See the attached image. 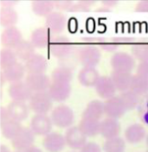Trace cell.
Segmentation results:
<instances>
[{
    "label": "cell",
    "mask_w": 148,
    "mask_h": 152,
    "mask_svg": "<svg viewBox=\"0 0 148 152\" xmlns=\"http://www.w3.org/2000/svg\"><path fill=\"white\" fill-rule=\"evenodd\" d=\"M50 118L52 123L56 127L63 129V128H69L72 126L74 120V114L73 110L66 105V104H59L56 106L51 113Z\"/></svg>",
    "instance_id": "cell-1"
},
{
    "label": "cell",
    "mask_w": 148,
    "mask_h": 152,
    "mask_svg": "<svg viewBox=\"0 0 148 152\" xmlns=\"http://www.w3.org/2000/svg\"><path fill=\"white\" fill-rule=\"evenodd\" d=\"M53 103L52 98L46 91L34 93L28 104L30 111L34 112L35 114H48L53 107Z\"/></svg>",
    "instance_id": "cell-2"
},
{
    "label": "cell",
    "mask_w": 148,
    "mask_h": 152,
    "mask_svg": "<svg viewBox=\"0 0 148 152\" xmlns=\"http://www.w3.org/2000/svg\"><path fill=\"white\" fill-rule=\"evenodd\" d=\"M78 57L83 67H95L102 59V53L96 44H86L79 49Z\"/></svg>",
    "instance_id": "cell-3"
},
{
    "label": "cell",
    "mask_w": 148,
    "mask_h": 152,
    "mask_svg": "<svg viewBox=\"0 0 148 152\" xmlns=\"http://www.w3.org/2000/svg\"><path fill=\"white\" fill-rule=\"evenodd\" d=\"M135 59L132 55L126 52H116L110 60L113 71L131 73L135 66Z\"/></svg>",
    "instance_id": "cell-4"
},
{
    "label": "cell",
    "mask_w": 148,
    "mask_h": 152,
    "mask_svg": "<svg viewBox=\"0 0 148 152\" xmlns=\"http://www.w3.org/2000/svg\"><path fill=\"white\" fill-rule=\"evenodd\" d=\"M73 49L71 41L64 36H58L51 40L49 50L52 56L56 58L63 59L68 56Z\"/></svg>",
    "instance_id": "cell-5"
},
{
    "label": "cell",
    "mask_w": 148,
    "mask_h": 152,
    "mask_svg": "<svg viewBox=\"0 0 148 152\" xmlns=\"http://www.w3.org/2000/svg\"><path fill=\"white\" fill-rule=\"evenodd\" d=\"M53 123L47 114H35L30 120V129L36 136H47L51 132Z\"/></svg>",
    "instance_id": "cell-6"
},
{
    "label": "cell",
    "mask_w": 148,
    "mask_h": 152,
    "mask_svg": "<svg viewBox=\"0 0 148 152\" xmlns=\"http://www.w3.org/2000/svg\"><path fill=\"white\" fill-rule=\"evenodd\" d=\"M8 94L12 101L29 102L34 93L25 80H21L18 82L11 83L10 85L8 88Z\"/></svg>",
    "instance_id": "cell-7"
},
{
    "label": "cell",
    "mask_w": 148,
    "mask_h": 152,
    "mask_svg": "<svg viewBox=\"0 0 148 152\" xmlns=\"http://www.w3.org/2000/svg\"><path fill=\"white\" fill-rule=\"evenodd\" d=\"M68 25L67 17L61 11H53L45 18V27L50 34H61Z\"/></svg>",
    "instance_id": "cell-8"
},
{
    "label": "cell",
    "mask_w": 148,
    "mask_h": 152,
    "mask_svg": "<svg viewBox=\"0 0 148 152\" xmlns=\"http://www.w3.org/2000/svg\"><path fill=\"white\" fill-rule=\"evenodd\" d=\"M35 136L29 127H24L18 135L11 140V144L17 151L24 152L34 146Z\"/></svg>",
    "instance_id": "cell-9"
},
{
    "label": "cell",
    "mask_w": 148,
    "mask_h": 152,
    "mask_svg": "<svg viewBox=\"0 0 148 152\" xmlns=\"http://www.w3.org/2000/svg\"><path fill=\"white\" fill-rule=\"evenodd\" d=\"M25 81L33 91V93L46 92L52 84L51 79L43 74H28L25 77Z\"/></svg>",
    "instance_id": "cell-10"
},
{
    "label": "cell",
    "mask_w": 148,
    "mask_h": 152,
    "mask_svg": "<svg viewBox=\"0 0 148 152\" xmlns=\"http://www.w3.org/2000/svg\"><path fill=\"white\" fill-rule=\"evenodd\" d=\"M65 140L67 145L72 150H81L87 143V137L79 126H71L65 132Z\"/></svg>",
    "instance_id": "cell-11"
},
{
    "label": "cell",
    "mask_w": 148,
    "mask_h": 152,
    "mask_svg": "<svg viewBox=\"0 0 148 152\" xmlns=\"http://www.w3.org/2000/svg\"><path fill=\"white\" fill-rule=\"evenodd\" d=\"M66 145L64 136L56 132H51L43 140V146L48 152H61Z\"/></svg>",
    "instance_id": "cell-12"
},
{
    "label": "cell",
    "mask_w": 148,
    "mask_h": 152,
    "mask_svg": "<svg viewBox=\"0 0 148 152\" xmlns=\"http://www.w3.org/2000/svg\"><path fill=\"white\" fill-rule=\"evenodd\" d=\"M94 88L96 94L106 100L114 97L117 91L110 76H101Z\"/></svg>",
    "instance_id": "cell-13"
},
{
    "label": "cell",
    "mask_w": 148,
    "mask_h": 152,
    "mask_svg": "<svg viewBox=\"0 0 148 152\" xmlns=\"http://www.w3.org/2000/svg\"><path fill=\"white\" fill-rule=\"evenodd\" d=\"M105 114L108 118L118 119L126 113L127 109L120 99V96H114L105 102Z\"/></svg>",
    "instance_id": "cell-14"
},
{
    "label": "cell",
    "mask_w": 148,
    "mask_h": 152,
    "mask_svg": "<svg viewBox=\"0 0 148 152\" xmlns=\"http://www.w3.org/2000/svg\"><path fill=\"white\" fill-rule=\"evenodd\" d=\"M10 119L18 121L19 123L28 118L30 108L26 102L11 101L7 106Z\"/></svg>",
    "instance_id": "cell-15"
},
{
    "label": "cell",
    "mask_w": 148,
    "mask_h": 152,
    "mask_svg": "<svg viewBox=\"0 0 148 152\" xmlns=\"http://www.w3.org/2000/svg\"><path fill=\"white\" fill-rule=\"evenodd\" d=\"M22 40V33L16 26L4 28L1 34V43L5 48L14 49Z\"/></svg>",
    "instance_id": "cell-16"
},
{
    "label": "cell",
    "mask_w": 148,
    "mask_h": 152,
    "mask_svg": "<svg viewBox=\"0 0 148 152\" xmlns=\"http://www.w3.org/2000/svg\"><path fill=\"white\" fill-rule=\"evenodd\" d=\"M50 97L54 102L62 103L66 101L71 94V86L67 83L52 82L50 87L48 90Z\"/></svg>",
    "instance_id": "cell-17"
},
{
    "label": "cell",
    "mask_w": 148,
    "mask_h": 152,
    "mask_svg": "<svg viewBox=\"0 0 148 152\" xmlns=\"http://www.w3.org/2000/svg\"><path fill=\"white\" fill-rule=\"evenodd\" d=\"M120 132V124L118 119L111 118H106L101 121L100 124V134L102 137L111 139L119 137Z\"/></svg>",
    "instance_id": "cell-18"
},
{
    "label": "cell",
    "mask_w": 148,
    "mask_h": 152,
    "mask_svg": "<svg viewBox=\"0 0 148 152\" xmlns=\"http://www.w3.org/2000/svg\"><path fill=\"white\" fill-rule=\"evenodd\" d=\"M28 74H43L47 69L48 61L46 57L40 54H35L24 63Z\"/></svg>",
    "instance_id": "cell-19"
},
{
    "label": "cell",
    "mask_w": 148,
    "mask_h": 152,
    "mask_svg": "<svg viewBox=\"0 0 148 152\" xmlns=\"http://www.w3.org/2000/svg\"><path fill=\"white\" fill-rule=\"evenodd\" d=\"M105 114V103L99 99H94L87 104L82 113V118L100 121Z\"/></svg>",
    "instance_id": "cell-20"
},
{
    "label": "cell",
    "mask_w": 148,
    "mask_h": 152,
    "mask_svg": "<svg viewBox=\"0 0 148 152\" xmlns=\"http://www.w3.org/2000/svg\"><path fill=\"white\" fill-rule=\"evenodd\" d=\"M50 32L46 27H39L33 30L30 42L36 48H45L50 44Z\"/></svg>",
    "instance_id": "cell-21"
},
{
    "label": "cell",
    "mask_w": 148,
    "mask_h": 152,
    "mask_svg": "<svg viewBox=\"0 0 148 152\" xmlns=\"http://www.w3.org/2000/svg\"><path fill=\"white\" fill-rule=\"evenodd\" d=\"M145 127L139 124H133L127 126L125 131V138L130 143H138L147 137Z\"/></svg>",
    "instance_id": "cell-22"
},
{
    "label": "cell",
    "mask_w": 148,
    "mask_h": 152,
    "mask_svg": "<svg viewBox=\"0 0 148 152\" xmlns=\"http://www.w3.org/2000/svg\"><path fill=\"white\" fill-rule=\"evenodd\" d=\"M100 77L95 67H82L78 74V80L83 86L92 87L96 85Z\"/></svg>",
    "instance_id": "cell-23"
},
{
    "label": "cell",
    "mask_w": 148,
    "mask_h": 152,
    "mask_svg": "<svg viewBox=\"0 0 148 152\" xmlns=\"http://www.w3.org/2000/svg\"><path fill=\"white\" fill-rule=\"evenodd\" d=\"M2 72L4 75L5 76L7 81L11 84L23 80L26 73V68L24 64L18 61L7 68L2 69Z\"/></svg>",
    "instance_id": "cell-24"
},
{
    "label": "cell",
    "mask_w": 148,
    "mask_h": 152,
    "mask_svg": "<svg viewBox=\"0 0 148 152\" xmlns=\"http://www.w3.org/2000/svg\"><path fill=\"white\" fill-rule=\"evenodd\" d=\"M112 80L115 86L117 91L123 93L130 89V86L132 82L133 75L131 73H123V72H116L113 71L111 74Z\"/></svg>",
    "instance_id": "cell-25"
},
{
    "label": "cell",
    "mask_w": 148,
    "mask_h": 152,
    "mask_svg": "<svg viewBox=\"0 0 148 152\" xmlns=\"http://www.w3.org/2000/svg\"><path fill=\"white\" fill-rule=\"evenodd\" d=\"M18 20V15L12 7L3 6L0 9V23L4 28L15 27Z\"/></svg>",
    "instance_id": "cell-26"
},
{
    "label": "cell",
    "mask_w": 148,
    "mask_h": 152,
    "mask_svg": "<svg viewBox=\"0 0 148 152\" xmlns=\"http://www.w3.org/2000/svg\"><path fill=\"white\" fill-rule=\"evenodd\" d=\"M35 48H36L34 47L30 41L23 39L18 44V46L14 48V51L19 61L26 62L29 58L36 54Z\"/></svg>",
    "instance_id": "cell-27"
},
{
    "label": "cell",
    "mask_w": 148,
    "mask_h": 152,
    "mask_svg": "<svg viewBox=\"0 0 148 152\" xmlns=\"http://www.w3.org/2000/svg\"><path fill=\"white\" fill-rule=\"evenodd\" d=\"M55 8V2L49 0H36L31 3V9L34 14L38 17L47 18L52 13Z\"/></svg>",
    "instance_id": "cell-28"
},
{
    "label": "cell",
    "mask_w": 148,
    "mask_h": 152,
    "mask_svg": "<svg viewBox=\"0 0 148 152\" xmlns=\"http://www.w3.org/2000/svg\"><path fill=\"white\" fill-rule=\"evenodd\" d=\"M72 80H73V71L68 66H58L56 67L51 73L52 82L69 84Z\"/></svg>",
    "instance_id": "cell-29"
},
{
    "label": "cell",
    "mask_w": 148,
    "mask_h": 152,
    "mask_svg": "<svg viewBox=\"0 0 148 152\" xmlns=\"http://www.w3.org/2000/svg\"><path fill=\"white\" fill-rule=\"evenodd\" d=\"M0 125H1L2 135L5 138L10 139V140L14 139L18 135V133L22 131V129L24 128L21 123L15 121L13 119H10L7 122L2 124Z\"/></svg>",
    "instance_id": "cell-30"
},
{
    "label": "cell",
    "mask_w": 148,
    "mask_h": 152,
    "mask_svg": "<svg viewBox=\"0 0 148 152\" xmlns=\"http://www.w3.org/2000/svg\"><path fill=\"white\" fill-rule=\"evenodd\" d=\"M100 121L82 118L78 126L87 137H92L100 134Z\"/></svg>",
    "instance_id": "cell-31"
},
{
    "label": "cell",
    "mask_w": 148,
    "mask_h": 152,
    "mask_svg": "<svg viewBox=\"0 0 148 152\" xmlns=\"http://www.w3.org/2000/svg\"><path fill=\"white\" fill-rule=\"evenodd\" d=\"M130 90L141 96H145L148 94V79L139 75H133Z\"/></svg>",
    "instance_id": "cell-32"
},
{
    "label": "cell",
    "mask_w": 148,
    "mask_h": 152,
    "mask_svg": "<svg viewBox=\"0 0 148 152\" xmlns=\"http://www.w3.org/2000/svg\"><path fill=\"white\" fill-rule=\"evenodd\" d=\"M120 99L124 104L127 111H131L138 107L140 102V96L133 92L132 90H127L123 93H121L120 95Z\"/></svg>",
    "instance_id": "cell-33"
},
{
    "label": "cell",
    "mask_w": 148,
    "mask_h": 152,
    "mask_svg": "<svg viewBox=\"0 0 148 152\" xmlns=\"http://www.w3.org/2000/svg\"><path fill=\"white\" fill-rule=\"evenodd\" d=\"M132 56L140 61L148 60V42H136L131 46Z\"/></svg>",
    "instance_id": "cell-34"
},
{
    "label": "cell",
    "mask_w": 148,
    "mask_h": 152,
    "mask_svg": "<svg viewBox=\"0 0 148 152\" xmlns=\"http://www.w3.org/2000/svg\"><path fill=\"white\" fill-rule=\"evenodd\" d=\"M102 150L104 152H124L126 150V142L120 137L107 139L103 143Z\"/></svg>",
    "instance_id": "cell-35"
},
{
    "label": "cell",
    "mask_w": 148,
    "mask_h": 152,
    "mask_svg": "<svg viewBox=\"0 0 148 152\" xmlns=\"http://www.w3.org/2000/svg\"><path fill=\"white\" fill-rule=\"evenodd\" d=\"M18 59L14 51V49L10 48H2L0 51V66L2 69L7 68L9 66L14 65L18 62Z\"/></svg>",
    "instance_id": "cell-36"
},
{
    "label": "cell",
    "mask_w": 148,
    "mask_h": 152,
    "mask_svg": "<svg viewBox=\"0 0 148 152\" xmlns=\"http://www.w3.org/2000/svg\"><path fill=\"white\" fill-rule=\"evenodd\" d=\"M138 114L143 123L148 127V94L143 96L138 106Z\"/></svg>",
    "instance_id": "cell-37"
},
{
    "label": "cell",
    "mask_w": 148,
    "mask_h": 152,
    "mask_svg": "<svg viewBox=\"0 0 148 152\" xmlns=\"http://www.w3.org/2000/svg\"><path fill=\"white\" fill-rule=\"evenodd\" d=\"M94 4V2L89 1H80L73 5V8L71 11L74 12H82V11H88L90 10V7Z\"/></svg>",
    "instance_id": "cell-38"
},
{
    "label": "cell",
    "mask_w": 148,
    "mask_h": 152,
    "mask_svg": "<svg viewBox=\"0 0 148 152\" xmlns=\"http://www.w3.org/2000/svg\"><path fill=\"white\" fill-rule=\"evenodd\" d=\"M98 45L104 51H107V52H114L119 48V46L116 45L113 42H112V41L107 42L106 40H104L102 38L100 39V42H99Z\"/></svg>",
    "instance_id": "cell-39"
},
{
    "label": "cell",
    "mask_w": 148,
    "mask_h": 152,
    "mask_svg": "<svg viewBox=\"0 0 148 152\" xmlns=\"http://www.w3.org/2000/svg\"><path fill=\"white\" fill-rule=\"evenodd\" d=\"M74 4L72 1H56L55 2V8L61 11H71Z\"/></svg>",
    "instance_id": "cell-40"
},
{
    "label": "cell",
    "mask_w": 148,
    "mask_h": 152,
    "mask_svg": "<svg viewBox=\"0 0 148 152\" xmlns=\"http://www.w3.org/2000/svg\"><path fill=\"white\" fill-rule=\"evenodd\" d=\"M112 42H113L116 45L124 46V45H133L135 42L134 38L128 37H118L112 38Z\"/></svg>",
    "instance_id": "cell-41"
},
{
    "label": "cell",
    "mask_w": 148,
    "mask_h": 152,
    "mask_svg": "<svg viewBox=\"0 0 148 152\" xmlns=\"http://www.w3.org/2000/svg\"><path fill=\"white\" fill-rule=\"evenodd\" d=\"M80 152H102V151L98 143L94 142H88L80 150Z\"/></svg>",
    "instance_id": "cell-42"
},
{
    "label": "cell",
    "mask_w": 148,
    "mask_h": 152,
    "mask_svg": "<svg viewBox=\"0 0 148 152\" xmlns=\"http://www.w3.org/2000/svg\"><path fill=\"white\" fill-rule=\"evenodd\" d=\"M136 73L137 75L148 79V60L139 62V65L137 66Z\"/></svg>",
    "instance_id": "cell-43"
},
{
    "label": "cell",
    "mask_w": 148,
    "mask_h": 152,
    "mask_svg": "<svg viewBox=\"0 0 148 152\" xmlns=\"http://www.w3.org/2000/svg\"><path fill=\"white\" fill-rule=\"evenodd\" d=\"M10 119V114L7 107L1 106L0 107V124L7 122Z\"/></svg>",
    "instance_id": "cell-44"
},
{
    "label": "cell",
    "mask_w": 148,
    "mask_h": 152,
    "mask_svg": "<svg viewBox=\"0 0 148 152\" xmlns=\"http://www.w3.org/2000/svg\"><path fill=\"white\" fill-rule=\"evenodd\" d=\"M135 11L140 13H148V0L139 2L135 6Z\"/></svg>",
    "instance_id": "cell-45"
},
{
    "label": "cell",
    "mask_w": 148,
    "mask_h": 152,
    "mask_svg": "<svg viewBox=\"0 0 148 152\" xmlns=\"http://www.w3.org/2000/svg\"><path fill=\"white\" fill-rule=\"evenodd\" d=\"M102 4H104V6L108 7V8H112L113 6H115L117 4V2L116 1H103Z\"/></svg>",
    "instance_id": "cell-46"
},
{
    "label": "cell",
    "mask_w": 148,
    "mask_h": 152,
    "mask_svg": "<svg viewBox=\"0 0 148 152\" xmlns=\"http://www.w3.org/2000/svg\"><path fill=\"white\" fill-rule=\"evenodd\" d=\"M24 152H43L41 149H39L37 146H32L30 148H29L27 151H25Z\"/></svg>",
    "instance_id": "cell-47"
},
{
    "label": "cell",
    "mask_w": 148,
    "mask_h": 152,
    "mask_svg": "<svg viewBox=\"0 0 148 152\" xmlns=\"http://www.w3.org/2000/svg\"><path fill=\"white\" fill-rule=\"evenodd\" d=\"M0 81H1V86H4V84H5L6 82H8L7 80H6V78H5V76L4 75V74H3L2 71H1V73H0Z\"/></svg>",
    "instance_id": "cell-48"
},
{
    "label": "cell",
    "mask_w": 148,
    "mask_h": 152,
    "mask_svg": "<svg viewBox=\"0 0 148 152\" xmlns=\"http://www.w3.org/2000/svg\"><path fill=\"white\" fill-rule=\"evenodd\" d=\"M0 152H11L10 150L8 148V146L4 145V144H1L0 146Z\"/></svg>",
    "instance_id": "cell-49"
},
{
    "label": "cell",
    "mask_w": 148,
    "mask_h": 152,
    "mask_svg": "<svg viewBox=\"0 0 148 152\" xmlns=\"http://www.w3.org/2000/svg\"><path fill=\"white\" fill-rule=\"evenodd\" d=\"M146 138L147 139V144H148V135H147V137H146Z\"/></svg>",
    "instance_id": "cell-50"
},
{
    "label": "cell",
    "mask_w": 148,
    "mask_h": 152,
    "mask_svg": "<svg viewBox=\"0 0 148 152\" xmlns=\"http://www.w3.org/2000/svg\"><path fill=\"white\" fill-rule=\"evenodd\" d=\"M147 31H148V23H147Z\"/></svg>",
    "instance_id": "cell-51"
},
{
    "label": "cell",
    "mask_w": 148,
    "mask_h": 152,
    "mask_svg": "<svg viewBox=\"0 0 148 152\" xmlns=\"http://www.w3.org/2000/svg\"><path fill=\"white\" fill-rule=\"evenodd\" d=\"M15 152H22V151H15Z\"/></svg>",
    "instance_id": "cell-52"
},
{
    "label": "cell",
    "mask_w": 148,
    "mask_h": 152,
    "mask_svg": "<svg viewBox=\"0 0 148 152\" xmlns=\"http://www.w3.org/2000/svg\"><path fill=\"white\" fill-rule=\"evenodd\" d=\"M73 152H74V151H73Z\"/></svg>",
    "instance_id": "cell-53"
},
{
    "label": "cell",
    "mask_w": 148,
    "mask_h": 152,
    "mask_svg": "<svg viewBox=\"0 0 148 152\" xmlns=\"http://www.w3.org/2000/svg\"><path fill=\"white\" fill-rule=\"evenodd\" d=\"M147 152H148V151H147Z\"/></svg>",
    "instance_id": "cell-54"
}]
</instances>
